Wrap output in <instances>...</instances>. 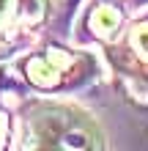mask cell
<instances>
[{
  "label": "cell",
  "instance_id": "cell-1",
  "mask_svg": "<svg viewBox=\"0 0 148 151\" xmlns=\"http://www.w3.org/2000/svg\"><path fill=\"white\" fill-rule=\"evenodd\" d=\"M91 25H93L99 33H102V30H104V33H110V30L118 25V14L112 11V8H99V11L91 17Z\"/></svg>",
  "mask_w": 148,
  "mask_h": 151
},
{
  "label": "cell",
  "instance_id": "cell-2",
  "mask_svg": "<svg viewBox=\"0 0 148 151\" xmlns=\"http://www.w3.org/2000/svg\"><path fill=\"white\" fill-rule=\"evenodd\" d=\"M137 47H140L143 52H148V30H140V33H137Z\"/></svg>",
  "mask_w": 148,
  "mask_h": 151
},
{
  "label": "cell",
  "instance_id": "cell-3",
  "mask_svg": "<svg viewBox=\"0 0 148 151\" xmlns=\"http://www.w3.org/2000/svg\"><path fill=\"white\" fill-rule=\"evenodd\" d=\"M8 6V0H0V14H3V8Z\"/></svg>",
  "mask_w": 148,
  "mask_h": 151
},
{
  "label": "cell",
  "instance_id": "cell-4",
  "mask_svg": "<svg viewBox=\"0 0 148 151\" xmlns=\"http://www.w3.org/2000/svg\"><path fill=\"white\" fill-rule=\"evenodd\" d=\"M0 135H3V121H0Z\"/></svg>",
  "mask_w": 148,
  "mask_h": 151
}]
</instances>
